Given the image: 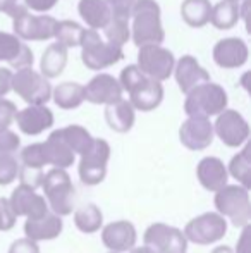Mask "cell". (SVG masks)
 <instances>
[{"label":"cell","mask_w":251,"mask_h":253,"mask_svg":"<svg viewBox=\"0 0 251 253\" xmlns=\"http://www.w3.org/2000/svg\"><path fill=\"white\" fill-rule=\"evenodd\" d=\"M131 40L136 47L150 43H164L165 30L162 24V10L155 0H136L131 10Z\"/></svg>","instance_id":"1"},{"label":"cell","mask_w":251,"mask_h":253,"mask_svg":"<svg viewBox=\"0 0 251 253\" xmlns=\"http://www.w3.org/2000/svg\"><path fill=\"white\" fill-rule=\"evenodd\" d=\"M79 47L81 60L91 71H104L124 59V50L121 45L105 42L98 30H91V28L83 30Z\"/></svg>","instance_id":"2"},{"label":"cell","mask_w":251,"mask_h":253,"mask_svg":"<svg viewBox=\"0 0 251 253\" xmlns=\"http://www.w3.org/2000/svg\"><path fill=\"white\" fill-rule=\"evenodd\" d=\"M229 97L224 86L217 83H201L198 86L191 88L186 93L184 100V112L186 116H198V117H214L227 109Z\"/></svg>","instance_id":"3"},{"label":"cell","mask_w":251,"mask_h":253,"mask_svg":"<svg viewBox=\"0 0 251 253\" xmlns=\"http://www.w3.org/2000/svg\"><path fill=\"white\" fill-rule=\"evenodd\" d=\"M41 190L45 193V200L52 212L57 215H69L74 209V200H76V190L71 181V176L66 172V169L61 167H52L43 176Z\"/></svg>","instance_id":"4"},{"label":"cell","mask_w":251,"mask_h":253,"mask_svg":"<svg viewBox=\"0 0 251 253\" xmlns=\"http://www.w3.org/2000/svg\"><path fill=\"white\" fill-rule=\"evenodd\" d=\"M215 209L220 215L227 217L236 227H245L251 220L250 190L241 184H225L215 191Z\"/></svg>","instance_id":"5"},{"label":"cell","mask_w":251,"mask_h":253,"mask_svg":"<svg viewBox=\"0 0 251 253\" xmlns=\"http://www.w3.org/2000/svg\"><path fill=\"white\" fill-rule=\"evenodd\" d=\"M10 90L28 105H47L52 98V84L48 78L35 71L31 66L21 67L12 73Z\"/></svg>","instance_id":"6"},{"label":"cell","mask_w":251,"mask_h":253,"mask_svg":"<svg viewBox=\"0 0 251 253\" xmlns=\"http://www.w3.org/2000/svg\"><path fill=\"white\" fill-rule=\"evenodd\" d=\"M136 66L140 67V71L144 76L164 83L172 76L176 57L169 48L162 47V43L141 45V47H138Z\"/></svg>","instance_id":"7"},{"label":"cell","mask_w":251,"mask_h":253,"mask_svg":"<svg viewBox=\"0 0 251 253\" xmlns=\"http://www.w3.org/2000/svg\"><path fill=\"white\" fill-rule=\"evenodd\" d=\"M79 179L86 186H97L107 176V164L110 160V145L104 138H93V143L79 155Z\"/></svg>","instance_id":"8"},{"label":"cell","mask_w":251,"mask_h":253,"mask_svg":"<svg viewBox=\"0 0 251 253\" xmlns=\"http://www.w3.org/2000/svg\"><path fill=\"white\" fill-rule=\"evenodd\" d=\"M186 240L194 245H212L227 234V220L218 212H207L191 219L182 229Z\"/></svg>","instance_id":"9"},{"label":"cell","mask_w":251,"mask_h":253,"mask_svg":"<svg viewBox=\"0 0 251 253\" xmlns=\"http://www.w3.org/2000/svg\"><path fill=\"white\" fill-rule=\"evenodd\" d=\"M57 19L45 14H31L30 10L12 19L14 35L23 42H47L55 37Z\"/></svg>","instance_id":"10"},{"label":"cell","mask_w":251,"mask_h":253,"mask_svg":"<svg viewBox=\"0 0 251 253\" xmlns=\"http://www.w3.org/2000/svg\"><path fill=\"white\" fill-rule=\"evenodd\" d=\"M214 133L218 140L229 148H239L248 141L250 138V124L234 109H224L217 114L214 124Z\"/></svg>","instance_id":"11"},{"label":"cell","mask_w":251,"mask_h":253,"mask_svg":"<svg viewBox=\"0 0 251 253\" xmlns=\"http://www.w3.org/2000/svg\"><path fill=\"white\" fill-rule=\"evenodd\" d=\"M143 241L144 245H150L160 253H186L188 250V240L184 233L164 222H155L148 226Z\"/></svg>","instance_id":"12"},{"label":"cell","mask_w":251,"mask_h":253,"mask_svg":"<svg viewBox=\"0 0 251 253\" xmlns=\"http://www.w3.org/2000/svg\"><path fill=\"white\" fill-rule=\"evenodd\" d=\"M214 124L210 123V117L188 116V119L179 127V141L182 147L191 152H200L208 148L214 143Z\"/></svg>","instance_id":"13"},{"label":"cell","mask_w":251,"mask_h":253,"mask_svg":"<svg viewBox=\"0 0 251 253\" xmlns=\"http://www.w3.org/2000/svg\"><path fill=\"white\" fill-rule=\"evenodd\" d=\"M212 57L220 69H239L248 62L250 48L243 38H222L215 43Z\"/></svg>","instance_id":"14"},{"label":"cell","mask_w":251,"mask_h":253,"mask_svg":"<svg viewBox=\"0 0 251 253\" xmlns=\"http://www.w3.org/2000/svg\"><path fill=\"white\" fill-rule=\"evenodd\" d=\"M122 93H124V90H122L119 80L107 73H98L84 86V100L95 103V105L114 103L121 100Z\"/></svg>","instance_id":"15"},{"label":"cell","mask_w":251,"mask_h":253,"mask_svg":"<svg viewBox=\"0 0 251 253\" xmlns=\"http://www.w3.org/2000/svg\"><path fill=\"white\" fill-rule=\"evenodd\" d=\"M14 121L21 133L28 134V136H36L54 126L55 117L47 105H28L17 110Z\"/></svg>","instance_id":"16"},{"label":"cell","mask_w":251,"mask_h":253,"mask_svg":"<svg viewBox=\"0 0 251 253\" xmlns=\"http://www.w3.org/2000/svg\"><path fill=\"white\" fill-rule=\"evenodd\" d=\"M9 202L17 217L24 215L26 219H38V217L45 215L48 212V203L45 200V197L36 193V190H31V188L23 186V184H19L12 191Z\"/></svg>","instance_id":"17"},{"label":"cell","mask_w":251,"mask_h":253,"mask_svg":"<svg viewBox=\"0 0 251 253\" xmlns=\"http://www.w3.org/2000/svg\"><path fill=\"white\" fill-rule=\"evenodd\" d=\"M138 233L129 220H115L102 229V243L110 252L124 253L136 247Z\"/></svg>","instance_id":"18"},{"label":"cell","mask_w":251,"mask_h":253,"mask_svg":"<svg viewBox=\"0 0 251 253\" xmlns=\"http://www.w3.org/2000/svg\"><path fill=\"white\" fill-rule=\"evenodd\" d=\"M172 74H174L179 90L184 95L188 93L191 88L210 81V73L193 55H182L179 60H176Z\"/></svg>","instance_id":"19"},{"label":"cell","mask_w":251,"mask_h":253,"mask_svg":"<svg viewBox=\"0 0 251 253\" xmlns=\"http://www.w3.org/2000/svg\"><path fill=\"white\" fill-rule=\"evenodd\" d=\"M0 62H7L14 69L33 66V52L14 33L0 31Z\"/></svg>","instance_id":"20"},{"label":"cell","mask_w":251,"mask_h":253,"mask_svg":"<svg viewBox=\"0 0 251 253\" xmlns=\"http://www.w3.org/2000/svg\"><path fill=\"white\" fill-rule=\"evenodd\" d=\"M196 177L207 191H218L227 184L229 172L218 157H205L196 166Z\"/></svg>","instance_id":"21"},{"label":"cell","mask_w":251,"mask_h":253,"mask_svg":"<svg viewBox=\"0 0 251 253\" xmlns=\"http://www.w3.org/2000/svg\"><path fill=\"white\" fill-rule=\"evenodd\" d=\"M164 100V84L157 80L146 78L134 90L129 91V102L134 110L151 112Z\"/></svg>","instance_id":"22"},{"label":"cell","mask_w":251,"mask_h":253,"mask_svg":"<svg viewBox=\"0 0 251 253\" xmlns=\"http://www.w3.org/2000/svg\"><path fill=\"white\" fill-rule=\"evenodd\" d=\"M62 227V217L54 212H47L38 219H26L24 234L33 241H48L61 236Z\"/></svg>","instance_id":"23"},{"label":"cell","mask_w":251,"mask_h":253,"mask_svg":"<svg viewBox=\"0 0 251 253\" xmlns=\"http://www.w3.org/2000/svg\"><path fill=\"white\" fill-rule=\"evenodd\" d=\"M105 121L112 131L124 134L133 129L134 121H136V110L129 100L121 98V100L105 105Z\"/></svg>","instance_id":"24"},{"label":"cell","mask_w":251,"mask_h":253,"mask_svg":"<svg viewBox=\"0 0 251 253\" xmlns=\"http://www.w3.org/2000/svg\"><path fill=\"white\" fill-rule=\"evenodd\" d=\"M43 150H45V157H47V166L67 169L76 160V153L67 147V143L64 141L59 129L50 133L47 141H43Z\"/></svg>","instance_id":"25"},{"label":"cell","mask_w":251,"mask_h":253,"mask_svg":"<svg viewBox=\"0 0 251 253\" xmlns=\"http://www.w3.org/2000/svg\"><path fill=\"white\" fill-rule=\"evenodd\" d=\"M67 57H69V48L64 47L62 43L55 42L45 48L43 55L40 60V73L48 80L59 78L64 73L67 66Z\"/></svg>","instance_id":"26"},{"label":"cell","mask_w":251,"mask_h":253,"mask_svg":"<svg viewBox=\"0 0 251 253\" xmlns=\"http://www.w3.org/2000/svg\"><path fill=\"white\" fill-rule=\"evenodd\" d=\"M77 12L91 30H104L110 19V9L105 0H79Z\"/></svg>","instance_id":"27"},{"label":"cell","mask_w":251,"mask_h":253,"mask_svg":"<svg viewBox=\"0 0 251 253\" xmlns=\"http://www.w3.org/2000/svg\"><path fill=\"white\" fill-rule=\"evenodd\" d=\"M52 98L55 105L64 110L77 109L84 102V86L76 81H66L52 88Z\"/></svg>","instance_id":"28"},{"label":"cell","mask_w":251,"mask_h":253,"mask_svg":"<svg viewBox=\"0 0 251 253\" xmlns=\"http://www.w3.org/2000/svg\"><path fill=\"white\" fill-rule=\"evenodd\" d=\"M210 0H184L181 3V17L189 28H203L210 23Z\"/></svg>","instance_id":"29"},{"label":"cell","mask_w":251,"mask_h":253,"mask_svg":"<svg viewBox=\"0 0 251 253\" xmlns=\"http://www.w3.org/2000/svg\"><path fill=\"white\" fill-rule=\"evenodd\" d=\"M239 3L231 0H222V2L212 5L210 24L217 30H232L239 23Z\"/></svg>","instance_id":"30"},{"label":"cell","mask_w":251,"mask_h":253,"mask_svg":"<svg viewBox=\"0 0 251 253\" xmlns=\"http://www.w3.org/2000/svg\"><path fill=\"white\" fill-rule=\"evenodd\" d=\"M74 224L81 233L93 234L104 226V213L95 203H86L74 212Z\"/></svg>","instance_id":"31"},{"label":"cell","mask_w":251,"mask_h":253,"mask_svg":"<svg viewBox=\"0 0 251 253\" xmlns=\"http://www.w3.org/2000/svg\"><path fill=\"white\" fill-rule=\"evenodd\" d=\"M64 141L67 143V147L71 148L76 155H83L88 148L93 143V136L90 134V131L86 127L79 126V124H71L62 129H59Z\"/></svg>","instance_id":"32"},{"label":"cell","mask_w":251,"mask_h":253,"mask_svg":"<svg viewBox=\"0 0 251 253\" xmlns=\"http://www.w3.org/2000/svg\"><path fill=\"white\" fill-rule=\"evenodd\" d=\"M227 172L238 181L241 186L251 188V164H250V145H243V150L231 159Z\"/></svg>","instance_id":"33"},{"label":"cell","mask_w":251,"mask_h":253,"mask_svg":"<svg viewBox=\"0 0 251 253\" xmlns=\"http://www.w3.org/2000/svg\"><path fill=\"white\" fill-rule=\"evenodd\" d=\"M84 28L81 24H77L76 21H57V26H55V42L62 43L67 48H74L79 47L81 42V35H83Z\"/></svg>","instance_id":"34"},{"label":"cell","mask_w":251,"mask_h":253,"mask_svg":"<svg viewBox=\"0 0 251 253\" xmlns=\"http://www.w3.org/2000/svg\"><path fill=\"white\" fill-rule=\"evenodd\" d=\"M131 19H126V17H114L110 16L107 26L104 28L105 37H107V42H112V43L117 45H126L127 42L131 40Z\"/></svg>","instance_id":"35"},{"label":"cell","mask_w":251,"mask_h":253,"mask_svg":"<svg viewBox=\"0 0 251 253\" xmlns=\"http://www.w3.org/2000/svg\"><path fill=\"white\" fill-rule=\"evenodd\" d=\"M21 166L35 167V169H43L47 166V157L43 150V141L41 143H33L24 147L19 153Z\"/></svg>","instance_id":"36"},{"label":"cell","mask_w":251,"mask_h":253,"mask_svg":"<svg viewBox=\"0 0 251 253\" xmlns=\"http://www.w3.org/2000/svg\"><path fill=\"white\" fill-rule=\"evenodd\" d=\"M19 170V160L14 153H7L0 150V186L12 184L17 179Z\"/></svg>","instance_id":"37"},{"label":"cell","mask_w":251,"mask_h":253,"mask_svg":"<svg viewBox=\"0 0 251 253\" xmlns=\"http://www.w3.org/2000/svg\"><path fill=\"white\" fill-rule=\"evenodd\" d=\"M148 76H144L143 73L140 71V67L136 64H131V66H126L124 69L121 71V76H119V83H121L122 90L129 93L131 90L138 86L141 81H144Z\"/></svg>","instance_id":"38"},{"label":"cell","mask_w":251,"mask_h":253,"mask_svg":"<svg viewBox=\"0 0 251 253\" xmlns=\"http://www.w3.org/2000/svg\"><path fill=\"white\" fill-rule=\"evenodd\" d=\"M43 169H35V167H26V166H19L17 170V177H19V184L28 186L31 190H38L43 183Z\"/></svg>","instance_id":"39"},{"label":"cell","mask_w":251,"mask_h":253,"mask_svg":"<svg viewBox=\"0 0 251 253\" xmlns=\"http://www.w3.org/2000/svg\"><path fill=\"white\" fill-rule=\"evenodd\" d=\"M17 215L10 207L9 198L0 197V231H10L16 224Z\"/></svg>","instance_id":"40"},{"label":"cell","mask_w":251,"mask_h":253,"mask_svg":"<svg viewBox=\"0 0 251 253\" xmlns=\"http://www.w3.org/2000/svg\"><path fill=\"white\" fill-rule=\"evenodd\" d=\"M17 107L14 102L7 100V98H0V131L9 129L10 124L14 123Z\"/></svg>","instance_id":"41"},{"label":"cell","mask_w":251,"mask_h":253,"mask_svg":"<svg viewBox=\"0 0 251 253\" xmlns=\"http://www.w3.org/2000/svg\"><path fill=\"white\" fill-rule=\"evenodd\" d=\"M19 148H21V138L14 131L10 129L0 131V150L16 155L19 152Z\"/></svg>","instance_id":"42"},{"label":"cell","mask_w":251,"mask_h":253,"mask_svg":"<svg viewBox=\"0 0 251 253\" xmlns=\"http://www.w3.org/2000/svg\"><path fill=\"white\" fill-rule=\"evenodd\" d=\"M105 2L110 9V16L131 19V10H133L136 0H105Z\"/></svg>","instance_id":"43"},{"label":"cell","mask_w":251,"mask_h":253,"mask_svg":"<svg viewBox=\"0 0 251 253\" xmlns=\"http://www.w3.org/2000/svg\"><path fill=\"white\" fill-rule=\"evenodd\" d=\"M0 12L7 14L14 19V17L28 12V7L24 0H0Z\"/></svg>","instance_id":"44"},{"label":"cell","mask_w":251,"mask_h":253,"mask_svg":"<svg viewBox=\"0 0 251 253\" xmlns=\"http://www.w3.org/2000/svg\"><path fill=\"white\" fill-rule=\"evenodd\" d=\"M9 253H40V247H38V241H33L30 238H21L10 245Z\"/></svg>","instance_id":"45"},{"label":"cell","mask_w":251,"mask_h":253,"mask_svg":"<svg viewBox=\"0 0 251 253\" xmlns=\"http://www.w3.org/2000/svg\"><path fill=\"white\" fill-rule=\"evenodd\" d=\"M26 2L28 10H33V12L38 14H45L48 10H52L55 5H57L59 0H24Z\"/></svg>","instance_id":"46"},{"label":"cell","mask_w":251,"mask_h":253,"mask_svg":"<svg viewBox=\"0 0 251 253\" xmlns=\"http://www.w3.org/2000/svg\"><path fill=\"white\" fill-rule=\"evenodd\" d=\"M10 83H12V71L0 67V98H3L10 91Z\"/></svg>","instance_id":"47"},{"label":"cell","mask_w":251,"mask_h":253,"mask_svg":"<svg viewBox=\"0 0 251 253\" xmlns=\"http://www.w3.org/2000/svg\"><path fill=\"white\" fill-rule=\"evenodd\" d=\"M234 253H251V250H250V224L243 227V233L238 240Z\"/></svg>","instance_id":"48"},{"label":"cell","mask_w":251,"mask_h":253,"mask_svg":"<svg viewBox=\"0 0 251 253\" xmlns=\"http://www.w3.org/2000/svg\"><path fill=\"white\" fill-rule=\"evenodd\" d=\"M129 253H160L158 250H155L150 245H143V247H133L129 250Z\"/></svg>","instance_id":"49"},{"label":"cell","mask_w":251,"mask_h":253,"mask_svg":"<svg viewBox=\"0 0 251 253\" xmlns=\"http://www.w3.org/2000/svg\"><path fill=\"white\" fill-rule=\"evenodd\" d=\"M212 253H234V250L231 247H227V245H220V247L214 248Z\"/></svg>","instance_id":"50"},{"label":"cell","mask_w":251,"mask_h":253,"mask_svg":"<svg viewBox=\"0 0 251 253\" xmlns=\"http://www.w3.org/2000/svg\"><path fill=\"white\" fill-rule=\"evenodd\" d=\"M231 2H238V3H239V2H241V0H231Z\"/></svg>","instance_id":"51"},{"label":"cell","mask_w":251,"mask_h":253,"mask_svg":"<svg viewBox=\"0 0 251 253\" xmlns=\"http://www.w3.org/2000/svg\"><path fill=\"white\" fill-rule=\"evenodd\" d=\"M108 253H117V252H108Z\"/></svg>","instance_id":"52"}]
</instances>
